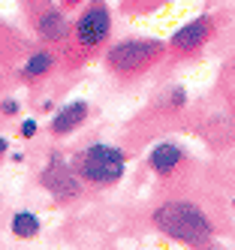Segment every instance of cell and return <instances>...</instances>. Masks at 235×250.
I'll return each mask as SVG.
<instances>
[{"label": "cell", "mask_w": 235, "mask_h": 250, "mask_svg": "<svg viewBox=\"0 0 235 250\" xmlns=\"http://www.w3.org/2000/svg\"><path fill=\"white\" fill-rule=\"evenodd\" d=\"M0 112H3L6 118L18 115V100H3V103H0Z\"/></svg>", "instance_id": "2e32d148"}, {"label": "cell", "mask_w": 235, "mask_h": 250, "mask_svg": "<svg viewBox=\"0 0 235 250\" xmlns=\"http://www.w3.org/2000/svg\"><path fill=\"white\" fill-rule=\"evenodd\" d=\"M54 63H58V58H54V51H48V48H43V51H33V55L21 63V69H18V76L21 79H27V82H36V79H43V76H48L51 69H54Z\"/></svg>", "instance_id": "30bf717a"}, {"label": "cell", "mask_w": 235, "mask_h": 250, "mask_svg": "<svg viewBox=\"0 0 235 250\" xmlns=\"http://www.w3.org/2000/svg\"><path fill=\"white\" fill-rule=\"evenodd\" d=\"M9 229H12V235H15V238L30 241V238L40 235L43 223H40V217H36L33 211H15V214H12V220H9Z\"/></svg>", "instance_id": "8fae6325"}, {"label": "cell", "mask_w": 235, "mask_h": 250, "mask_svg": "<svg viewBox=\"0 0 235 250\" xmlns=\"http://www.w3.org/2000/svg\"><path fill=\"white\" fill-rule=\"evenodd\" d=\"M40 181H43V187L58 202H69V199H76V196L82 193V178H79V172L72 169L69 160H64L61 154H54L48 160V166L43 169Z\"/></svg>", "instance_id": "8992f818"}, {"label": "cell", "mask_w": 235, "mask_h": 250, "mask_svg": "<svg viewBox=\"0 0 235 250\" xmlns=\"http://www.w3.org/2000/svg\"><path fill=\"white\" fill-rule=\"evenodd\" d=\"M90 115V105L85 100H72V103H64L51 118V133L54 136H69L72 130H79L82 124L87 121Z\"/></svg>", "instance_id": "ba28073f"}, {"label": "cell", "mask_w": 235, "mask_h": 250, "mask_svg": "<svg viewBox=\"0 0 235 250\" xmlns=\"http://www.w3.org/2000/svg\"><path fill=\"white\" fill-rule=\"evenodd\" d=\"M163 3H166V0H121V6L127 12H151V9H157Z\"/></svg>", "instance_id": "7c38bea8"}, {"label": "cell", "mask_w": 235, "mask_h": 250, "mask_svg": "<svg viewBox=\"0 0 235 250\" xmlns=\"http://www.w3.org/2000/svg\"><path fill=\"white\" fill-rule=\"evenodd\" d=\"M232 208H235V199H232Z\"/></svg>", "instance_id": "d6986e66"}, {"label": "cell", "mask_w": 235, "mask_h": 250, "mask_svg": "<svg viewBox=\"0 0 235 250\" xmlns=\"http://www.w3.org/2000/svg\"><path fill=\"white\" fill-rule=\"evenodd\" d=\"M36 136V121L33 118H24L21 121V139H33Z\"/></svg>", "instance_id": "5bb4252c"}, {"label": "cell", "mask_w": 235, "mask_h": 250, "mask_svg": "<svg viewBox=\"0 0 235 250\" xmlns=\"http://www.w3.org/2000/svg\"><path fill=\"white\" fill-rule=\"evenodd\" d=\"M148 166L157 175L169 178V175H175L181 166H184V148L175 145V142H160V145H154L151 154H148Z\"/></svg>", "instance_id": "9c48e42d"}, {"label": "cell", "mask_w": 235, "mask_h": 250, "mask_svg": "<svg viewBox=\"0 0 235 250\" xmlns=\"http://www.w3.org/2000/svg\"><path fill=\"white\" fill-rule=\"evenodd\" d=\"M108 33H112V9L106 6V0H90L72 24V45L82 55H94L106 45Z\"/></svg>", "instance_id": "277c9868"}, {"label": "cell", "mask_w": 235, "mask_h": 250, "mask_svg": "<svg viewBox=\"0 0 235 250\" xmlns=\"http://www.w3.org/2000/svg\"><path fill=\"white\" fill-rule=\"evenodd\" d=\"M166 55V42L154 37H130L106 48V69L118 79H136Z\"/></svg>", "instance_id": "7a4b0ae2"}, {"label": "cell", "mask_w": 235, "mask_h": 250, "mask_svg": "<svg viewBox=\"0 0 235 250\" xmlns=\"http://www.w3.org/2000/svg\"><path fill=\"white\" fill-rule=\"evenodd\" d=\"M76 172H79L82 181L97 184V187L118 184L127 172V154L118 145L94 142V145H87L82 154H76Z\"/></svg>", "instance_id": "3957f363"}, {"label": "cell", "mask_w": 235, "mask_h": 250, "mask_svg": "<svg viewBox=\"0 0 235 250\" xmlns=\"http://www.w3.org/2000/svg\"><path fill=\"white\" fill-rule=\"evenodd\" d=\"M6 151H9V142H6L3 136H0V154H6Z\"/></svg>", "instance_id": "ac0fdd59"}, {"label": "cell", "mask_w": 235, "mask_h": 250, "mask_svg": "<svg viewBox=\"0 0 235 250\" xmlns=\"http://www.w3.org/2000/svg\"><path fill=\"white\" fill-rule=\"evenodd\" d=\"M61 3H64V9H76L79 3H85V0H61Z\"/></svg>", "instance_id": "e0dca14e"}, {"label": "cell", "mask_w": 235, "mask_h": 250, "mask_svg": "<svg viewBox=\"0 0 235 250\" xmlns=\"http://www.w3.org/2000/svg\"><path fill=\"white\" fill-rule=\"evenodd\" d=\"M30 3V21L43 42H66L69 40V19L61 6L51 0H27Z\"/></svg>", "instance_id": "5b68a950"}, {"label": "cell", "mask_w": 235, "mask_h": 250, "mask_svg": "<svg viewBox=\"0 0 235 250\" xmlns=\"http://www.w3.org/2000/svg\"><path fill=\"white\" fill-rule=\"evenodd\" d=\"M214 37V19L211 15H199V19L187 21L184 27H178L172 33L169 40V51H175V55H196L199 48H205L208 40Z\"/></svg>", "instance_id": "52a82bcc"}, {"label": "cell", "mask_w": 235, "mask_h": 250, "mask_svg": "<svg viewBox=\"0 0 235 250\" xmlns=\"http://www.w3.org/2000/svg\"><path fill=\"white\" fill-rule=\"evenodd\" d=\"M151 223L163 235H169L172 241H181L193 250H205L214 241L211 217L196 202H187V199H169L157 205L151 214Z\"/></svg>", "instance_id": "6da1fadb"}, {"label": "cell", "mask_w": 235, "mask_h": 250, "mask_svg": "<svg viewBox=\"0 0 235 250\" xmlns=\"http://www.w3.org/2000/svg\"><path fill=\"white\" fill-rule=\"evenodd\" d=\"M184 103H187V91H184V87H172V94H169V105H172V109H181Z\"/></svg>", "instance_id": "4fadbf2b"}, {"label": "cell", "mask_w": 235, "mask_h": 250, "mask_svg": "<svg viewBox=\"0 0 235 250\" xmlns=\"http://www.w3.org/2000/svg\"><path fill=\"white\" fill-rule=\"evenodd\" d=\"M6 55H9V33L0 27V63L6 61Z\"/></svg>", "instance_id": "9a60e30c"}]
</instances>
